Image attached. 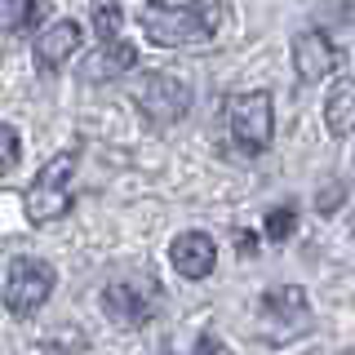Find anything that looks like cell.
I'll list each match as a JSON object with an SVG mask.
<instances>
[{
	"label": "cell",
	"instance_id": "cell-1",
	"mask_svg": "<svg viewBox=\"0 0 355 355\" xmlns=\"http://www.w3.org/2000/svg\"><path fill=\"white\" fill-rule=\"evenodd\" d=\"M227 27V0H147L142 5V31L151 44L187 49L209 44Z\"/></svg>",
	"mask_w": 355,
	"mask_h": 355
},
{
	"label": "cell",
	"instance_id": "cell-2",
	"mask_svg": "<svg viewBox=\"0 0 355 355\" xmlns=\"http://www.w3.org/2000/svg\"><path fill=\"white\" fill-rule=\"evenodd\" d=\"M227 129L231 142L244 155H262L271 147V133H275V107L266 89H249V94H236L227 103Z\"/></svg>",
	"mask_w": 355,
	"mask_h": 355
},
{
	"label": "cell",
	"instance_id": "cell-3",
	"mask_svg": "<svg viewBox=\"0 0 355 355\" xmlns=\"http://www.w3.org/2000/svg\"><path fill=\"white\" fill-rule=\"evenodd\" d=\"M71 178H76V155L62 151L53 155L44 169H36L27 187V218L44 227V222H58L67 209H71Z\"/></svg>",
	"mask_w": 355,
	"mask_h": 355
},
{
	"label": "cell",
	"instance_id": "cell-4",
	"mask_svg": "<svg viewBox=\"0 0 355 355\" xmlns=\"http://www.w3.org/2000/svg\"><path fill=\"white\" fill-rule=\"evenodd\" d=\"M53 266L44 258H14L9 262V275H5V306L14 311V315H31V311H40L49 302L53 293Z\"/></svg>",
	"mask_w": 355,
	"mask_h": 355
},
{
	"label": "cell",
	"instance_id": "cell-5",
	"mask_svg": "<svg viewBox=\"0 0 355 355\" xmlns=\"http://www.w3.org/2000/svg\"><path fill=\"white\" fill-rule=\"evenodd\" d=\"M103 306L116 324H151L155 320V306H160V288H155L147 275H120L103 288Z\"/></svg>",
	"mask_w": 355,
	"mask_h": 355
},
{
	"label": "cell",
	"instance_id": "cell-6",
	"mask_svg": "<svg viewBox=\"0 0 355 355\" xmlns=\"http://www.w3.org/2000/svg\"><path fill=\"white\" fill-rule=\"evenodd\" d=\"M138 107L155 129H169L191 111V89H187V80H178V76L151 71L138 89Z\"/></svg>",
	"mask_w": 355,
	"mask_h": 355
},
{
	"label": "cell",
	"instance_id": "cell-7",
	"mask_svg": "<svg viewBox=\"0 0 355 355\" xmlns=\"http://www.w3.org/2000/svg\"><path fill=\"white\" fill-rule=\"evenodd\" d=\"M293 67H297V80L320 85L324 76H333L342 67V49L329 40V31L306 27V31L293 36Z\"/></svg>",
	"mask_w": 355,
	"mask_h": 355
},
{
	"label": "cell",
	"instance_id": "cell-8",
	"mask_svg": "<svg viewBox=\"0 0 355 355\" xmlns=\"http://www.w3.org/2000/svg\"><path fill=\"white\" fill-rule=\"evenodd\" d=\"M85 44V27L76 18H58L36 36V62L40 71H58L62 62H71V53Z\"/></svg>",
	"mask_w": 355,
	"mask_h": 355
},
{
	"label": "cell",
	"instance_id": "cell-9",
	"mask_svg": "<svg viewBox=\"0 0 355 355\" xmlns=\"http://www.w3.org/2000/svg\"><path fill=\"white\" fill-rule=\"evenodd\" d=\"M169 262L187 280H205L218 262V244H214V236H205V231H182V236L169 244Z\"/></svg>",
	"mask_w": 355,
	"mask_h": 355
},
{
	"label": "cell",
	"instance_id": "cell-10",
	"mask_svg": "<svg viewBox=\"0 0 355 355\" xmlns=\"http://www.w3.org/2000/svg\"><path fill=\"white\" fill-rule=\"evenodd\" d=\"M262 315L271 320V324H284V333H302L311 324V315H306V288H297V284L266 288V293H262Z\"/></svg>",
	"mask_w": 355,
	"mask_h": 355
},
{
	"label": "cell",
	"instance_id": "cell-11",
	"mask_svg": "<svg viewBox=\"0 0 355 355\" xmlns=\"http://www.w3.org/2000/svg\"><path fill=\"white\" fill-rule=\"evenodd\" d=\"M133 62H138V49H133L129 40H103V49H94L85 58V80H116V76H129Z\"/></svg>",
	"mask_w": 355,
	"mask_h": 355
},
{
	"label": "cell",
	"instance_id": "cell-12",
	"mask_svg": "<svg viewBox=\"0 0 355 355\" xmlns=\"http://www.w3.org/2000/svg\"><path fill=\"white\" fill-rule=\"evenodd\" d=\"M324 125L333 138H342L351 125H355V80H338L324 103Z\"/></svg>",
	"mask_w": 355,
	"mask_h": 355
},
{
	"label": "cell",
	"instance_id": "cell-13",
	"mask_svg": "<svg viewBox=\"0 0 355 355\" xmlns=\"http://www.w3.org/2000/svg\"><path fill=\"white\" fill-rule=\"evenodd\" d=\"M44 14L40 0H0V27L14 31V36H22L27 27H36Z\"/></svg>",
	"mask_w": 355,
	"mask_h": 355
},
{
	"label": "cell",
	"instance_id": "cell-14",
	"mask_svg": "<svg viewBox=\"0 0 355 355\" xmlns=\"http://www.w3.org/2000/svg\"><path fill=\"white\" fill-rule=\"evenodd\" d=\"M120 22H125L120 0H94V31H98L103 40H116V36H120Z\"/></svg>",
	"mask_w": 355,
	"mask_h": 355
},
{
	"label": "cell",
	"instance_id": "cell-15",
	"mask_svg": "<svg viewBox=\"0 0 355 355\" xmlns=\"http://www.w3.org/2000/svg\"><path fill=\"white\" fill-rule=\"evenodd\" d=\"M297 231V209L293 205H280L266 214V240H288Z\"/></svg>",
	"mask_w": 355,
	"mask_h": 355
},
{
	"label": "cell",
	"instance_id": "cell-16",
	"mask_svg": "<svg viewBox=\"0 0 355 355\" xmlns=\"http://www.w3.org/2000/svg\"><path fill=\"white\" fill-rule=\"evenodd\" d=\"M18 155H22V142H18V129L0 125V173L18 169Z\"/></svg>",
	"mask_w": 355,
	"mask_h": 355
},
{
	"label": "cell",
	"instance_id": "cell-17",
	"mask_svg": "<svg viewBox=\"0 0 355 355\" xmlns=\"http://www.w3.org/2000/svg\"><path fill=\"white\" fill-rule=\"evenodd\" d=\"M196 355H227V347H222V342L214 338V333H205V338L196 342Z\"/></svg>",
	"mask_w": 355,
	"mask_h": 355
},
{
	"label": "cell",
	"instance_id": "cell-18",
	"mask_svg": "<svg viewBox=\"0 0 355 355\" xmlns=\"http://www.w3.org/2000/svg\"><path fill=\"white\" fill-rule=\"evenodd\" d=\"M253 249H258V244H253V236H249V231H240V253H253Z\"/></svg>",
	"mask_w": 355,
	"mask_h": 355
},
{
	"label": "cell",
	"instance_id": "cell-19",
	"mask_svg": "<svg viewBox=\"0 0 355 355\" xmlns=\"http://www.w3.org/2000/svg\"><path fill=\"white\" fill-rule=\"evenodd\" d=\"M347 355H355V351H347Z\"/></svg>",
	"mask_w": 355,
	"mask_h": 355
}]
</instances>
